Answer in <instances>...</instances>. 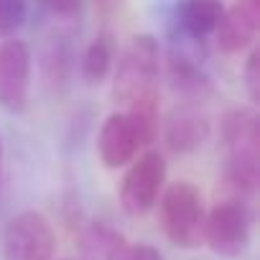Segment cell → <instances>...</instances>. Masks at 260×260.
Returning a JSON list of instances; mask_svg holds the SVG:
<instances>
[{
  "instance_id": "9a60e30c",
  "label": "cell",
  "mask_w": 260,
  "mask_h": 260,
  "mask_svg": "<svg viewBox=\"0 0 260 260\" xmlns=\"http://www.w3.org/2000/svg\"><path fill=\"white\" fill-rule=\"evenodd\" d=\"M169 79H171V87L186 97V100H202L209 94V79L207 74L199 69V64L184 54H174L171 56V64H169Z\"/></svg>"
},
{
  "instance_id": "ffe728a7",
  "label": "cell",
  "mask_w": 260,
  "mask_h": 260,
  "mask_svg": "<svg viewBox=\"0 0 260 260\" xmlns=\"http://www.w3.org/2000/svg\"><path fill=\"white\" fill-rule=\"evenodd\" d=\"M46 6L54 16H61V18H74L79 16L82 11V0H46Z\"/></svg>"
},
{
  "instance_id": "4fadbf2b",
  "label": "cell",
  "mask_w": 260,
  "mask_h": 260,
  "mask_svg": "<svg viewBox=\"0 0 260 260\" xmlns=\"http://www.w3.org/2000/svg\"><path fill=\"white\" fill-rule=\"evenodd\" d=\"M127 120L133 122L136 133L141 138L143 146H151L158 138V125H161V112H158V89H146L141 94H136L127 102Z\"/></svg>"
},
{
  "instance_id": "7c38bea8",
  "label": "cell",
  "mask_w": 260,
  "mask_h": 260,
  "mask_svg": "<svg viewBox=\"0 0 260 260\" xmlns=\"http://www.w3.org/2000/svg\"><path fill=\"white\" fill-rule=\"evenodd\" d=\"M127 245L125 235L105 222H89L79 235V250L87 260H122Z\"/></svg>"
},
{
  "instance_id": "277c9868",
  "label": "cell",
  "mask_w": 260,
  "mask_h": 260,
  "mask_svg": "<svg viewBox=\"0 0 260 260\" xmlns=\"http://www.w3.org/2000/svg\"><path fill=\"white\" fill-rule=\"evenodd\" d=\"M250 230H252V212L240 199L219 202L207 217H204V242L212 252L222 257H240L250 245Z\"/></svg>"
},
{
  "instance_id": "d6986e66",
  "label": "cell",
  "mask_w": 260,
  "mask_h": 260,
  "mask_svg": "<svg viewBox=\"0 0 260 260\" xmlns=\"http://www.w3.org/2000/svg\"><path fill=\"white\" fill-rule=\"evenodd\" d=\"M122 260H164V255L153 245H146V242L133 245V242H130L125 255H122Z\"/></svg>"
},
{
  "instance_id": "52a82bcc",
  "label": "cell",
  "mask_w": 260,
  "mask_h": 260,
  "mask_svg": "<svg viewBox=\"0 0 260 260\" xmlns=\"http://www.w3.org/2000/svg\"><path fill=\"white\" fill-rule=\"evenodd\" d=\"M31 97V49L26 41L8 39L0 44V107L23 112Z\"/></svg>"
},
{
  "instance_id": "3957f363",
  "label": "cell",
  "mask_w": 260,
  "mask_h": 260,
  "mask_svg": "<svg viewBox=\"0 0 260 260\" xmlns=\"http://www.w3.org/2000/svg\"><path fill=\"white\" fill-rule=\"evenodd\" d=\"M158 61L161 49L153 36L141 34L130 39L115 72V100L130 102L136 94L153 89L158 82Z\"/></svg>"
},
{
  "instance_id": "5b68a950",
  "label": "cell",
  "mask_w": 260,
  "mask_h": 260,
  "mask_svg": "<svg viewBox=\"0 0 260 260\" xmlns=\"http://www.w3.org/2000/svg\"><path fill=\"white\" fill-rule=\"evenodd\" d=\"M56 252V235L51 222L34 209L18 212L3 235L6 260H51Z\"/></svg>"
},
{
  "instance_id": "6da1fadb",
  "label": "cell",
  "mask_w": 260,
  "mask_h": 260,
  "mask_svg": "<svg viewBox=\"0 0 260 260\" xmlns=\"http://www.w3.org/2000/svg\"><path fill=\"white\" fill-rule=\"evenodd\" d=\"M222 138L227 146L224 176L237 194H252L260 181V125L252 110H232L224 117Z\"/></svg>"
},
{
  "instance_id": "ba28073f",
  "label": "cell",
  "mask_w": 260,
  "mask_h": 260,
  "mask_svg": "<svg viewBox=\"0 0 260 260\" xmlns=\"http://www.w3.org/2000/svg\"><path fill=\"white\" fill-rule=\"evenodd\" d=\"M138 148H143L133 122L127 120L125 112H112L100 127V138H97V151L100 158L107 169H120L127 166L136 158Z\"/></svg>"
},
{
  "instance_id": "e0dca14e",
  "label": "cell",
  "mask_w": 260,
  "mask_h": 260,
  "mask_svg": "<svg viewBox=\"0 0 260 260\" xmlns=\"http://www.w3.org/2000/svg\"><path fill=\"white\" fill-rule=\"evenodd\" d=\"M28 16L26 0H0V36L16 34Z\"/></svg>"
},
{
  "instance_id": "7a4b0ae2",
  "label": "cell",
  "mask_w": 260,
  "mask_h": 260,
  "mask_svg": "<svg viewBox=\"0 0 260 260\" xmlns=\"http://www.w3.org/2000/svg\"><path fill=\"white\" fill-rule=\"evenodd\" d=\"M204 202L202 191L189 181H176L166 186L161 197V224L166 237L179 247H199L204 242Z\"/></svg>"
},
{
  "instance_id": "44dd1931",
  "label": "cell",
  "mask_w": 260,
  "mask_h": 260,
  "mask_svg": "<svg viewBox=\"0 0 260 260\" xmlns=\"http://www.w3.org/2000/svg\"><path fill=\"white\" fill-rule=\"evenodd\" d=\"M0 179H3V138H0Z\"/></svg>"
},
{
  "instance_id": "ac0fdd59",
  "label": "cell",
  "mask_w": 260,
  "mask_h": 260,
  "mask_svg": "<svg viewBox=\"0 0 260 260\" xmlns=\"http://www.w3.org/2000/svg\"><path fill=\"white\" fill-rule=\"evenodd\" d=\"M245 87H247V94L252 102H257L260 97V54L252 51L247 56V64H245Z\"/></svg>"
},
{
  "instance_id": "5bb4252c",
  "label": "cell",
  "mask_w": 260,
  "mask_h": 260,
  "mask_svg": "<svg viewBox=\"0 0 260 260\" xmlns=\"http://www.w3.org/2000/svg\"><path fill=\"white\" fill-rule=\"evenodd\" d=\"M72 67H74V54H72V44L67 36H54L44 44L41 51V72L46 84L51 87H67L69 77H72Z\"/></svg>"
},
{
  "instance_id": "2e32d148",
  "label": "cell",
  "mask_w": 260,
  "mask_h": 260,
  "mask_svg": "<svg viewBox=\"0 0 260 260\" xmlns=\"http://www.w3.org/2000/svg\"><path fill=\"white\" fill-rule=\"evenodd\" d=\"M112 56H115V46L110 36L107 34L97 36L82 56V79L87 84H102L112 69Z\"/></svg>"
},
{
  "instance_id": "30bf717a",
  "label": "cell",
  "mask_w": 260,
  "mask_h": 260,
  "mask_svg": "<svg viewBox=\"0 0 260 260\" xmlns=\"http://www.w3.org/2000/svg\"><path fill=\"white\" fill-rule=\"evenodd\" d=\"M212 133L209 120L199 112H194L191 107H179L169 115L166 127H164V138L166 146L174 153H191L197 151Z\"/></svg>"
},
{
  "instance_id": "8992f818",
  "label": "cell",
  "mask_w": 260,
  "mask_h": 260,
  "mask_svg": "<svg viewBox=\"0 0 260 260\" xmlns=\"http://www.w3.org/2000/svg\"><path fill=\"white\" fill-rule=\"evenodd\" d=\"M166 184V158L158 151H146L127 169L120 184V204L130 217L151 212Z\"/></svg>"
},
{
  "instance_id": "9c48e42d",
  "label": "cell",
  "mask_w": 260,
  "mask_h": 260,
  "mask_svg": "<svg viewBox=\"0 0 260 260\" xmlns=\"http://www.w3.org/2000/svg\"><path fill=\"white\" fill-rule=\"evenodd\" d=\"M260 23V0H237V3L222 13L214 34L217 46L224 54H237L247 49L257 34Z\"/></svg>"
},
{
  "instance_id": "8fae6325",
  "label": "cell",
  "mask_w": 260,
  "mask_h": 260,
  "mask_svg": "<svg viewBox=\"0 0 260 260\" xmlns=\"http://www.w3.org/2000/svg\"><path fill=\"white\" fill-rule=\"evenodd\" d=\"M222 13H224L222 0H179L176 3L179 26L194 41H202L209 34H214Z\"/></svg>"
}]
</instances>
